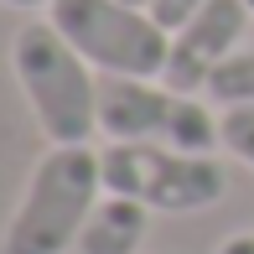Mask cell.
<instances>
[{"instance_id":"10","label":"cell","mask_w":254,"mask_h":254,"mask_svg":"<svg viewBox=\"0 0 254 254\" xmlns=\"http://www.w3.org/2000/svg\"><path fill=\"white\" fill-rule=\"evenodd\" d=\"M202 5H207V0H151L145 10H151V16H156L161 26H166V31H177L182 21H187L192 10H202Z\"/></svg>"},{"instance_id":"9","label":"cell","mask_w":254,"mask_h":254,"mask_svg":"<svg viewBox=\"0 0 254 254\" xmlns=\"http://www.w3.org/2000/svg\"><path fill=\"white\" fill-rule=\"evenodd\" d=\"M218 135H223V151L239 156L244 166H254V104H234V109L218 114Z\"/></svg>"},{"instance_id":"7","label":"cell","mask_w":254,"mask_h":254,"mask_svg":"<svg viewBox=\"0 0 254 254\" xmlns=\"http://www.w3.org/2000/svg\"><path fill=\"white\" fill-rule=\"evenodd\" d=\"M145 228H151V207H140V202L114 197V192H109L63 254H140Z\"/></svg>"},{"instance_id":"3","label":"cell","mask_w":254,"mask_h":254,"mask_svg":"<svg viewBox=\"0 0 254 254\" xmlns=\"http://www.w3.org/2000/svg\"><path fill=\"white\" fill-rule=\"evenodd\" d=\"M99 156H104V192L130 197L151 213H202L223 202L228 192V171L197 151H177L156 140H109Z\"/></svg>"},{"instance_id":"11","label":"cell","mask_w":254,"mask_h":254,"mask_svg":"<svg viewBox=\"0 0 254 254\" xmlns=\"http://www.w3.org/2000/svg\"><path fill=\"white\" fill-rule=\"evenodd\" d=\"M218 254H254V234H234L218 244Z\"/></svg>"},{"instance_id":"13","label":"cell","mask_w":254,"mask_h":254,"mask_svg":"<svg viewBox=\"0 0 254 254\" xmlns=\"http://www.w3.org/2000/svg\"><path fill=\"white\" fill-rule=\"evenodd\" d=\"M125 5H140V10H145V5H151V0H125Z\"/></svg>"},{"instance_id":"1","label":"cell","mask_w":254,"mask_h":254,"mask_svg":"<svg viewBox=\"0 0 254 254\" xmlns=\"http://www.w3.org/2000/svg\"><path fill=\"white\" fill-rule=\"evenodd\" d=\"M104 192V156L94 145H52L31 166V182L10 213L0 254H63L94 218Z\"/></svg>"},{"instance_id":"12","label":"cell","mask_w":254,"mask_h":254,"mask_svg":"<svg viewBox=\"0 0 254 254\" xmlns=\"http://www.w3.org/2000/svg\"><path fill=\"white\" fill-rule=\"evenodd\" d=\"M0 5H10V10H42V5H57V0H0Z\"/></svg>"},{"instance_id":"6","label":"cell","mask_w":254,"mask_h":254,"mask_svg":"<svg viewBox=\"0 0 254 254\" xmlns=\"http://www.w3.org/2000/svg\"><path fill=\"white\" fill-rule=\"evenodd\" d=\"M244 21H249L244 0H207L202 10H192V16L171 31V57H166L161 83L177 88V94H202L213 67L223 63L228 52H239Z\"/></svg>"},{"instance_id":"8","label":"cell","mask_w":254,"mask_h":254,"mask_svg":"<svg viewBox=\"0 0 254 254\" xmlns=\"http://www.w3.org/2000/svg\"><path fill=\"white\" fill-rule=\"evenodd\" d=\"M202 94L213 99V104H223V109H234V104H254V47L228 52L223 63L213 67V78H207Z\"/></svg>"},{"instance_id":"4","label":"cell","mask_w":254,"mask_h":254,"mask_svg":"<svg viewBox=\"0 0 254 254\" xmlns=\"http://www.w3.org/2000/svg\"><path fill=\"white\" fill-rule=\"evenodd\" d=\"M47 21L78 47L88 67L114 78H161L171 57V31L151 10L125 0H57Z\"/></svg>"},{"instance_id":"5","label":"cell","mask_w":254,"mask_h":254,"mask_svg":"<svg viewBox=\"0 0 254 254\" xmlns=\"http://www.w3.org/2000/svg\"><path fill=\"white\" fill-rule=\"evenodd\" d=\"M99 130L109 140H156L177 145V151L213 156V145H223L218 120L202 109L192 94L156 83V78H99Z\"/></svg>"},{"instance_id":"14","label":"cell","mask_w":254,"mask_h":254,"mask_svg":"<svg viewBox=\"0 0 254 254\" xmlns=\"http://www.w3.org/2000/svg\"><path fill=\"white\" fill-rule=\"evenodd\" d=\"M244 5H249V16H254V0H244Z\"/></svg>"},{"instance_id":"2","label":"cell","mask_w":254,"mask_h":254,"mask_svg":"<svg viewBox=\"0 0 254 254\" xmlns=\"http://www.w3.org/2000/svg\"><path fill=\"white\" fill-rule=\"evenodd\" d=\"M10 67L52 145H88L99 130V78L52 21H26L10 37Z\"/></svg>"}]
</instances>
